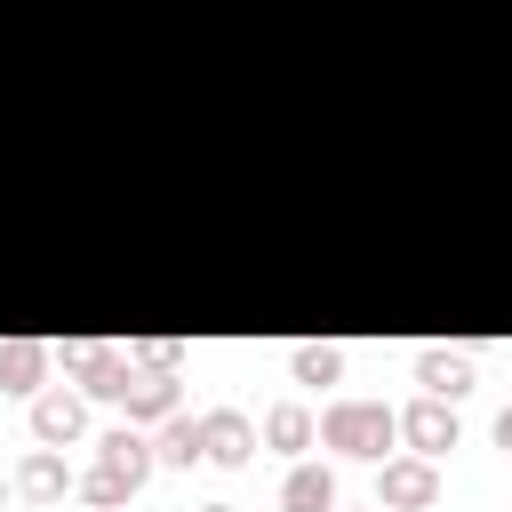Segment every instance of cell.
Segmentation results:
<instances>
[{"mask_svg":"<svg viewBox=\"0 0 512 512\" xmlns=\"http://www.w3.org/2000/svg\"><path fill=\"white\" fill-rule=\"evenodd\" d=\"M320 440L344 448V456H376V464H384V448L400 440V416H392L384 400H328V408H320Z\"/></svg>","mask_w":512,"mask_h":512,"instance_id":"1","label":"cell"},{"mask_svg":"<svg viewBox=\"0 0 512 512\" xmlns=\"http://www.w3.org/2000/svg\"><path fill=\"white\" fill-rule=\"evenodd\" d=\"M376 504H392V512H424V504H440V472H432V456H384V472H376Z\"/></svg>","mask_w":512,"mask_h":512,"instance_id":"2","label":"cell"},{"mask_svg":"<svg viewBox=\"0 0 512 512\" xmlns=\"http://www.w3.org/2000/svg\"><path fill=\"white\" fill-rule=\"evenodd\" d=\"M64 368H72V376H80V392H96V400H120V392H128V376H136L120 344H64Z\"/></svg>","mask_w":512,"mask_h":512,"instance_id":"3","label":"cell"},{"mask_svg":"<svg viewBox=\"0 0 512 512\" xmlns=\"http://www.w3.org/2000/svg\"><path fill=\"white\" fill-rule=\"evenodd\" d=\"M400 440H408L416 456H448V448H456V400H440V392L408 400V408H400Z\"/></svg>","mask_w":512,"mask_h":512,"instance_id":"4","label":"cell"},{"mask_svg":"<svg viewBox=\"0 0 512 512\" xmlns=\"http://www.w3.org/2000/svg\"><path fill=\"white\" fill-rule=\"evenodd\" d=\"M80 432H88V400L80 392H40L32 400V440L40 448H72Z\"/></svg>","mask_w":512,"mask_h":512,"instance_id":"5","label":"cell"},{"mask_svg":"<svg viewBox=\"0 0 512 512\" xmlns=\"http://www.w3.org/2000/svg\"><path fill=\"white\" fill-rule=\"evenodd\" d=\"M72 488H80V480H72V464H64L56 448H32V456L16 464V496H24V504H64Z\"/></svg>","mask_w":512,"mask_h":512,"instance_id":"6","label":"cell"},{"mask_svg":"<svg viewBox=\"0 0 512 512\" xmlns=\"http://www.w3.org/2000/svg\"><path fill=\"white\" fill-rule=\"evenodd\" d=\"M416 384L440 392V400H464V392H472V352H464V344H456V352H448V344H424V352H416Z\"/></svg>","mask_w":512,"mask_h":512,"instance_id":"7","label":"cell"},{"mask_svg":"<svg viewBox=\"0 0 512 512\" xmlns=\"http://www.w3.org/2000/svg\"><path fill=\"white\" fill-rule=\"evenodd\" d=\"M120 408H128V424H160V416H176V368H136L128 392H120Z\"/></svg>","mask_w":512,"mask_h":512,"instance_id":"8","label":"cell"},{"mask_svg":"<svg viewBox=\"0 0 512 512\" xmlns=\"http://www.w3.org/2000/svg\"><path fill=\"white\" fill-rule=\"evenodd\" d=\"M200 432H208V464H248V456H256V424H248L240 408H208Z\"/></svg>","mask_w":512,"mask_h":512,"instance_id":"9","label":"cell"},{"mask_svg":"<svg viewBox=\"0 0 512 512\" xmlns=\"http://www.w3.org/2000/svg\"><path fill=\"white\" fill-rule=\"evenodd\" d=\"M152 456H160V464H176V472H192V464L208 456V432H200V416H184V408H176V416H160V440H152Z\"/></svg>","mask_w":512,"mask_h":512,"instance_id":"10","label":"cell"},{"mask_svg":"<svg viewBox=\"0 0 512 512\" xmlns=\"http://www.w3.org/2000/svg\"><path fill=\"white\" fill-rule=\"evenodd\" d=\"M48 376V344L40 336H8L0 344V392H40Z\"/></svg>","mask_w":512,"mask_h":512,"instance_id":"11","label":"cell"},{"mask_svg":"<svg viewBox=\"0 0 512 512\" xmlns=\"http://www.w3.org/2000/svg\"><path fill=\"white\" fill-rule=\"evenodd\" d=\"M280 512H336V472L328 464H296L280 480Z\"/></svg>","mask_w":512,"mask_h":512,"instance_id":"12","label":"cell"},{"mask_svg":"<svg viewBox=\"0 0 512 512\" xmlns=\"http://www.w3.org/2000/svg\"><path fill=\"white\" fill-rule=\"evenodd\" d=\"M96 456H104L112 472H128L136 488H144V480H152V464H160V456H152V440H144L136 424H120V432H104V448H96Z\"/></svg>","mask_w":512,"mask_h":512,"instance_id":"13","label":"cell"},{"mask_svg":"<svg viewBox=\"0 0 512 512\" xmlns=\"http://www.w3.org/2000/svg\"><path fill=\"white\" fill-rule=\"evenodd\" d=\"M320 440V424H312V408H296V400H280V408H264V448H312Z\"/></svg>","mask_w":512,"mask_h":512,"instance_id":"14","label":"cell"},{"mask_svg":"<svg viewBox=\"0 0 512 512\" xmlns=\"http://www.w3.org/2000/svg\"><path fill=\"white\" fill-rule=\"evenodd\" d=\"M288 376L296 384H336L344 376V344H296L288 352Z\"/></svg>","mask_w":512,"mask_h":512,"instance_id":"15","label":"cell"},{"mask_svg":"<svg viewBox=\"0 0 512 512\" xmlns=\"http://www.w3.org/2000/svg\"><path fill=\"white\" fill-rule=\"evenodd\" d=\"M80 496H88V504H96V512H120V504H128V496H136V480H128V472H112V464H104V456H96V464H88V472H80Z\"/></svg>","mask_w":512,"mask_h":512,"instance_id":"16","label":"cell"},{"mask_svg":"<svg viewBox=\"0 0 512 512\" xmlns=\"http://www.w3.org/2000/svg\"><path fill=\"white\" fill-rule=\"evenodd\" d=\"M136 360H144V368H176V360H184V344H176V336H144V344H136Z\"/></svg>","mask_w":512,"mask_h":512,"instance_id":"17","label":"cell"},{"mask_svg":"<svg viewBox=\"0 0 512 512\" xmlns=\"http://www.w3.org/2000/svg\"><path fill=\"white\" fill-rule=\"evenodd\" d=\"M496 448H512V400L496 408Z\"/></svg>","mask_w":512,"mask_h":512,"instance_id":"18","label":"cell"},{"mask_svg":"<svg viewBox=\"0 0 512 512\" xmlns=\"http://www.w3.org/2000/svg\"><path fill=\"white\" fill-rule=\"evenodd\" d=\"M8 496H16V480H0V504H8Z\"/></svg>","mask_w":512,"mask_h":512,"instance_id":"19","label":"cell"},{"mask_svg":"<svg viewBox=\"0 0 512 512\" xmlns=\"http://www.w3.org/2000/svg\"><path fill=\"white\" fill-rule=\"evenodd\" d=\"M200 512H232V504H200Z\"/></svg>","mask_w":512,"mask_h":512,"instance_id":"20","label":"cell"},{"mask_svg":"<svg viewBox=\"0 0 512 512\" xmlns=\"http://www.w3.org/2000/svg\"><path fill=\"white\" fill-rule=\"evenodd\" d=\"M376 512H384V504H376Z\"/></svg>","mask_w":512,"mask_h":512,"instance_id":"21","label":"cell"}]
</instances>
